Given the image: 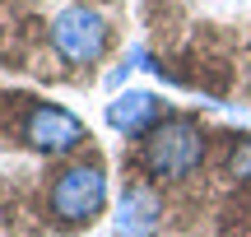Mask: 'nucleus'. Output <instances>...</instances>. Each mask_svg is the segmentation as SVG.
<instances>
[{
	"label": "nucleus",
	"instance_id": "obj_1",
	"mask_svg": "<svg viewBox=\"0 0 251 237\" xmlns=\"http://www.w3.org/2000/svg\"><path fill=\"white\" fill-rule=\"evenodd\" d=\"M135 167H140L144 182L153 186H177V182H191V177L205 167V154H209V135L196 117L186 112H163V121L149 130L144 140H135Z\"/></svg>",
	"mask_w": 251,
	"mask_h": 237
},
{
	"label": "nucleus",
	"instance_id": "obj_2",
	"mask_svg": "<svg viewBox=\"0 0 251 237\" xmlns=\"http://www.w3.org/2000/svg\"><path fill=\"white\" fill-rule=\"evenodd\" d=\"M102 210H107V172H102V163L93 154L61 158V167L47 182V214H51V223L65 233H79L89 223H98Z\"/></svg>",
	"mask_w": 251,
	"mask_h": 237
},
{
	"label": "nucleus",
	"instance_id": "obj_3",
	"mask_svg": "<svg viewBox=\"0 0 251 237\" xmlns=\"http://www.w3.org/2000/svg\"><path fill=\"white\" fill-rule=\"evenodd\" d=\"M19 140L24 149L42 158H75L89 144V126L61 102H42V98H24V117H19Z\"/></svg>",
	"mask_w": 251,
	"mask_h": 237
},
{
	"label": "nucleus",
	"instance_id": "obj_4",
	"mask_svg": "<svg viewBox=\"0 0 251 237\" xmlns=\"http://www.w3.org/2000/svg\"><path fill=\"white\" fill-rule=\"evenodd\" d=\"M51 51L61 56L65 65L84 70V65H98L107 56V42H112V24L102 9L93 5H65L51 14Z\"/></svg>",
	"mask_w": 251,
	"mask_h": 237
},
{
	"label": "nucleus",
	"instance_id": "obj_5",
	"mask_svg": "<svg viewBox=\"0 0 251 237\" xmlns=\"http://www.w3.org/2000/svg\"><path fill=\"white\" fill-rule=\"evenodd\" d=\"M163 228V195L153 182H130L117 200L112 214V233L117 237H153Z\"/></svg>",
	"mask_w": 251,
	"mask_h": 237
},
{
	"label": "nucleus",
	"instance_id": "obj_6",
	"mask_svg": "<svg viewBox=\"0 0 251 237\" xmlns=\"http://www.w3.org/2000/svg\"><path fill=\"white\" fill-rule=\"evenodd\" d=\"M102 117H107V126L117 130V135L144 140L163 121V102H158V93H149V89H126V93H117V98L107 102Z\"/></svg>",
	"mask_w": 251,
	"mask_h": 237
}]
</instances>
